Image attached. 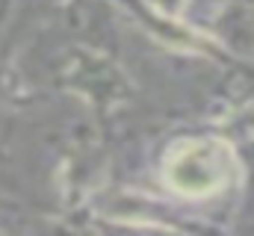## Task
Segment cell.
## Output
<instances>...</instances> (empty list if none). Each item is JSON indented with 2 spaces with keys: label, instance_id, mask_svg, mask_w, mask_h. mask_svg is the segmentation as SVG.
Instances as JSON below:
<instances>
[{
  "label": "cell",
  "instance_id": "6da1fadb",
  "mask_svg": "<svg viewBox=\"0 0 254 236\" xmlns=\"http://www.w3.org/2000/svg\"><path fill=\"white\" fill-rule=\"evenodd\" d=\"M169 183L190 198L219 192L231 177V154L219 142H190L181 145L166 166Z\"/></svg>",
  "mask_w": 254,
  "mask_h": 236
}]
</instances>
